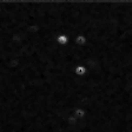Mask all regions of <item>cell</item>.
<instances>
[{"mask_svg":"<svg viewBox=\"0 0 132 132\" xmlns=\"http://www.w3.org/2000/svg\"><path fill=\"white\" fill-rule=\"evenodd\" d=\"M74 72H76V74H77V76H79V77H81V76H85V73H86L85 66H81V65L77 66V67H76V70H74Z\"/></svg>","mask_w":132,"mask_h":132,"instance_id":"6da1fadb","label":"cell"},{"mask_svg":"<svg viewBox=\"0 0 132 132\" xmlns=\"http://www.w3.org/2000/svg\"><path fill=\"white\" fill-rule=\"evenodd\" d=\"M57 43H59L60 45H66L67 44V37L65 34H60L57 37Z\"/></svg>","mask_w":132,"mask_h":132,"instance_id":"7a4b0ae2","label":"cell"},{"mask_svg":"<svg viewBox=\"0 0 132 132\" xmlns=\"http://www.w3.org/2000/svg\"><path fill=\"white\" fill-rule=\"evenodd\" d=\"M76 41H77V43H78L79 45H85L86 39H85V37H84V36H79V37H77Z\"/></svg>","mask_w":132,"mask_h":132,"instance_id":"3957f363","label":"cell"},{"mask_svg":"<svg viewBox=\"0 0 132 132\" xmlns=\"http://www.w3.org/2000/svg\"><path fill=\"white\" fill-rule=\"evenodd\" d=\"M76 116L77 117H84V114H85V111L84 110H80V109H78V110H76Z\"/></svg>","mask_w":132,"mask_h":132,"instance_id":"277c9868","label":"cell"}]
</instances>
